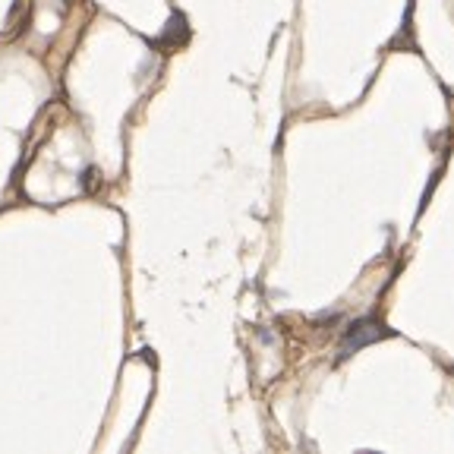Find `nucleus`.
I'll use <instances>...</instances> for the list:
<instances>
[{
  "label": "nucleus",
  "mask_w": 454,
  "mask_h": 454,
  "mask_svg": "<svg viewBox=\"0 0 454 454\" xmlns=\"http://www.w3.org/2000/svg\"><path fill=\"white\" fill-rule=\"evenodd\" d=\"M385 328H382L379 322H357L347 331V341H344V351H341V357H347V353H353V351H360L363 344H373V341H379V338H385Z\"/></svg>",
  "instance_id": "nucleus-1"
}]
</instances>
